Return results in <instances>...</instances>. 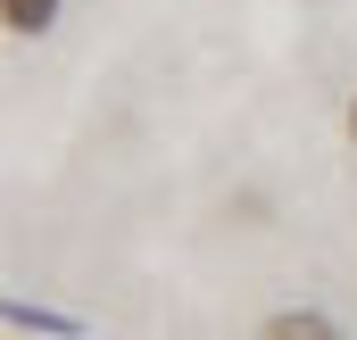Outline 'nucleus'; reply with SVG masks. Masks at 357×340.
<instances>
[{
  "mask_svg": "<svg viewBox=\"0 0 357 340\" xmlns=\"http://www.w3.org/2000/svg\"><path fill=\"white\" fill-rule=\"evenodd\" d=\"M250 340H349L341 332V316L333 307H316V299H291V307H274L250 324Z\"/></svg>",
  "mask_w": 357,
  "mask_h": 340,
  "instance_id": "f257e3e1",
  "label": "nucleus"
},
{
  "mask_svg": "<svg viewBox=\"0 0 357 340\" xmlns=\"http://www.w3.org/2000/svg\"><path fill=\"white\" fill-rule=\"evenodd\" d=\"M59 8L67 0H0V25H8V42H42L59 25Z\"/></svg>",
  "mask_w": 357,
  "mask_h": 340,
  "instance_id": "7ed1b4c3",
  "label": "nucleus"
},
{
  "mask_svg": "<svg viewBox=\"0 0 357 340\" xmlns=\"http://www.w3.org/2000/svg\"><path fill=\"white\" fill-rule=\"evenodd\" d=\"M341 125H349V141H357V91H349V116H341Z\"/></svg>",
  "mask_w": 357,
  "mask_h": 340,
  "instance_id": "20e7f679",
  "label": "nucleus"
},
{
  "mask_svg": "<svg viewBox=\"0 0 357 340\" xmlns=\"http://www.w3.org/2000/svg\"><path fill=\"white\" fill-rule=\"evenodd\" d=\"M0 316H8V332H42V340H84V324H75V316H59V307H33V299H8Z\"/></svg>",
  "mask_w": 357,
  "mask_h": 340,
  "instance_id": "f03ea898",
  "label": "nucleus"
}]
</instances>
